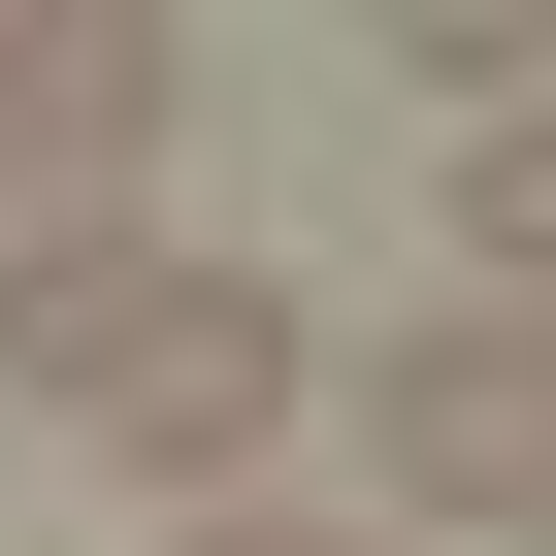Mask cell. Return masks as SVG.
Instances as JSON below:
<instances>
[{
    "mask_svg": "<svg viewBox=\"0 0 556 556\" xmlns=\"http://www.w3.org/2000/svg\"><path fill=\"white\" fill-rule=\"evenodd\" d=\"M0 393L99 426L164 523H229V458L295 426V295L262 262H164V229H0Z\"/></svg>",
    "mask_w": 556,
    "mask_h": 556,
    "instance_id": "cell-1",
    "label": "cell"
},
{
    "mask_svg": "<svg viewBox=\"0 0 556 556\" xmlns=\"http://www.w3.org/2000/svg\"><path fill=\"white\" fill-rule=\"evenodd\" d=\"M361 458H393V556H491V523L556 491V361H523V295H458L426 361H361Z\"/></svg>",
    "mask_w": 556,
    "mask_h": 556,
    "instance_id": "cell-2",
    "label": "cell"
},
{
    "mask_svg": "<svg viewBox=\"0 0 556 556\" xmlns=\"http://www.w3.org/2000/svg\"><path fill=\"white\" fill-rule=\"evenodd\" d=\"M164 99H197V34H164V0H0V197L164 164Z\"/></svg>",
    "mask_w": 556,
    "mask_h": 556,
    "instance_id": "cell-3",
    "label": "cell"
},
{
    "mask_svg": "<svg viewBox=\"0 0 556 556\" xmlns=\"http://www.w3.org/2000/svg\"><path fill=\"white\" fill-rule=\"evenodd\" d=\"M164 556H393V523H164Z\"/></svg>",
    "mask_w": 556,
    "mask_h": 556,
    "instance_id": "cell-4",
    "label": "cell"
}]
</instances>
